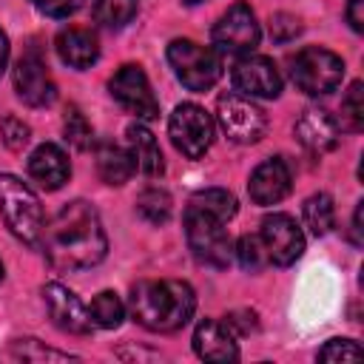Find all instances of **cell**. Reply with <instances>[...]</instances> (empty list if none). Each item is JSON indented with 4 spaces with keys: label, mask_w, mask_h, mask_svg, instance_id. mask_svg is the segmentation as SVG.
<instances>
[{
    "label": "cell",
    "mask_w": 364,
    "mask_h": 364,
    "mask_svg": "<svg viewBox=\"0 0 364 364\" xmlns=\"http://www.w3.org/2000/svg\"><path fill=\"white\" fill-rule=\"evenodd\" d=\"M40 247L57 270H88L108 253V236L94 205L74 199L63 205L43 228Z\"/></svg>",
    "instance_id": "cell-1"
},
{
    "label": "cell",
    "mask_w": 364,
    "mask_h": 364,
    "mask_svg": "<svg viewBox=\"0 0 364 364\" xmlns=\"http://www.w3.org/2000/svg\"><path fill=\"white\" fill-rule=\"evenodd\" d=\"M131 316L151 333H173L196 310V293L179 279H145L131 287Z\"/></svg>",
    "instance_id": "cell-2"
},
{
    "label": "cell",
    "mask_w": 364,
    "mask_h": 364,
    "mask_svg": "<svg viewBox=\"0 0 364 364\" xmlns=\"http://www.w3.org/2000/svg\"><path fill=\"white\" fill-rule=\"evenodd\" d=\"M0 213L9 225V230L26 242V245H40L46 216L37 193L17 179L14 173H0Z\"/></svg>",
    "instance_id": "cell-3"
},
{
    "label": "cell",
    "mask_w": 364,
    "mask_h": 364,
    "mask_svg": "<svg viewBox=\"0 0 364 364\" xmlns=\"http://www.w3.org/2000/svg\"><path fill=\"white\" fill-rule=\"evenodd\" d=\"M168 63L179 82L191 91H208L222 77L219 51L193 40H173L168 46Z\"/></svg>",
    "instance_id": "cell-4"
},
{
    "label": "cell",
    "mask_w": 364,
    "mask_h": 364,
    "mask_svg": "<svg viewBox=\"0 0 364 364\" xmlns=\"http://www.w3.org/2000/svg\"><path fill=\"white\" fill-rule=\"evenodd\" d=\"M290 77H293L299 91H304L310 97H321V94H330L341 85L344 63L338 54H333L327 48L307 46L293 57Z\"/></svg>",
    "instance_id": "cell-5"
},
{
    "label": "cell",
    "mask_w": 364,
    "mask_h": 364,
    "mask_svg": "<svg viewBox=\"0 0 364 364\" xmlns=\"http://www.w3.org/2000/svg\"><path fill=\"white\" fill-rule=\"evenodd\" d=\"M185 236L188 247L202 264L210 267H228L233 259V239L225 230V222L205 216L199 210H185Z\"/></svg>",
    "instance_id": "cell-6"
},
{
    "label": "cell",
    "mask_w": 364,
    "mask_h": 364,
    "mask_svg": "<svg viewBox=\"0 0 364 364\" xmlns=\"http://www.w3.org/2000/svg\"><path fill=\"white\" fill-rule=\"evenodd\" d=\"M168 136L173 148L182 151L188 159H199L213 142V119L202 105L182 102L173 108L168 119Z\"/></svg>",
    "instance_id": "cell-7"
},
{
    "label": "cell",
    "mask_w": 364,
    "mask_h": 364,
    "mask_svg": "<svg viewBox=\"0 0 364 364\" xmlns=\"http://www.w3.org/2000/svg\"><path fill=\"white\" fill-rule=\"evenodd\" d=\"M216 119H219L225 136L230 142H239V145L259 142L264 136V131H267L264 111L250 97H242V94H225V97H219V102H216Z\"/></svg>",
    "instance_id": "cell-8"
},
{
    "label": "cell",
    "mask_w": 364,
    "mask_h": 364,
    "mask_svg": "<svg viewBox=\"0 0 364 364\" xmlns=\"http://www.w3.org/2000/svg\"><path fill=\"white\" fill-rule=\"evenodd\" d=\"M213 46L216 51H228V54H250L259 40H262V31H259V23H256V14L247 3H233L213 26Z\"/></svg>",
    "instance_id": "cell-9"
},
{
    "label": "cell",
    "mask_w": 364,
    "mask_h": 364,
    "mask_svg": "<svg viewBox=\"0 0 364 364\" xmlns=\"http://www.w3.org/2000/svg\"><path fill=\"white\" fill-rule=\"evenodd\" d=\"M108 91L136 119H154L159 114V100L154 97L151 82H148V77L139 65H131V63L119 65L114 71V77L108 80Z\"/></svg>",
    "instance_id": "cell-10"
},
{
    "label": "cell",
    "mask_w": 364,
    "mask_h": 364,
    "mask_svg": "<svg viewBox=\"0 0 364 364\" xmlns=\"http://www.w3.org/2000/svg\"><path fill=\"white\" fill-rule=\"evenodd\" d=\"M259 239L264 245L267 259L273 264H279V267L293 264L304 253V233L296 225V219L287 216V213H270V216H264L262 219Z\"/></svg>",
    "instance_id": "cell-11"
},
{
    "label": "cell",
    "mask_w": 364,
    "mask_h": 364,
    "mask_svg": "<svg viewBox=\"0 0 364 364\" xmlns=\"http://www.w3.org/2000/svg\"><path fill=\"white\" fill-rule=\"evenodd\" d=\"M230 80L242 97L273 100L282 91V74H279L276 63L262 54H242L230 71Z\"/></svg>",
    "instance_id": "cell-12"
},
{
    "label": "cell",
    "mask_w": 364,
    "mask_h": 364,
    "mask_svg": "<svg viewBox=\"0 0 364 364\" xmlns=\"http://www.w3.org/2000/svg\"><path fill=\"white\" fill-rule=\"evenodd\" d=\"M14 91L31 108H43V105H51L54 102L57 85H54V80L48 74V65L40 57V51L28 48L17 60V65H14Z\"/></svg>",
    "instance_id": "cell-13"
},
{
    "label": "cell",
    "mask_w": 364,
    "mask_h": 364,
    "mask_svg": "<svg viewBox=\"0 0 364 364\" xmlns=\"http://www.w3.org/2000/svg\"><path fill=\"white\" fill-rule=\"evenodd\" d=\"M43 301H46V310H48L51 321H54L63 333L88 336V333L94 330L91 313H88L85 304L77 299V293H71L65 284L48 282V284L43 287Z\"/></svg>",
    "instance_id": "cell-14"
},
{
    "label": "cell",
    "mask_w": 364,
    "mask_h": 364,
    "mask_svg": "<svg viewBox=\"0 0 364 364\" xmlns=\"http://www.w3.org/2000/svg\"><path fill=\"white\" fill-rule=\"evenodd\" d=\"M293 134H296V139L310 154H327V151H333L338 145L341 125H338V119L330 111H324V108H307L296 119Z\"/></svg>",
    "instance_id": "cell-15"
},
{
    "label": "cell",
    "mask_w": 364,
    "mask_h": 364,
    "mask_svg": "<svg viewBox=\"0 0 364 364\" xmlns=\"http://www.w3.org/2000/svg\"><path fill=\"white\" fill-rule=\"evenodd\" d=\"M290 182L293 176H290L287 162L279 156H270L262 165H256V171L250 173L247 193L256 205H276L290 193Z\"/></svg>",
    "instance_id": "cell-16"
},
{
    "label": "cell",
    "mask_w": 364,
    "mask_h": 364,
    "mask_svg": "<svg viewBox=\"0 0 364 364\" xmlns=\"http://www.w3.org/2000/svg\"><path fill=\"white\" fill-rule=\"evenodd\" d=\"M193 350L205 361H236L239 358L236 333L228 327V321H219V318H202L196 324Z\"/></svg>",
    "instance_id": "cell-17"
},
{
    "label": "cell",
    "mask_w": 364,
    "mask_h": 364,
    "mask_svg": "<svg viewBox=\"0 0 364 364\" xmlns=\"http://www.w3.org/2000/svg\"><path fill=\"white\" fill-rule=\"evenodd\" d=\"M28 173H31V179H34L40 188L57 191V188H63V185L68 182L71 165H68V156H65V151H63L60 145L43 142V145H37V148L31 151V156H28Z\"/></svg>",
    "instance_id": "cell-18"
},
{
    "label": "cell",
    "mask_w": 364,
    "mask_h": 364,
    "mask_svg": "<svg viewBox=\"0 0 364 364\" xmlns=\"http://www.w3.org/2000/svg\"><path fill=\"white\" fill-rule=\"evenodd\" d=\"M54 46H57L60 60L65 65H71V68H80V71L82 68H91L97 63V57H100V43H97V37L88 28L68 26V28H63L57 34Z\"/></svg>",
    "instance_id": "cell-19"
},
{
    "label": "cell",
    "mask_w": 364,
    "mask_h": 364,
    "mask_svg": "<svg viewBox=\"0 0 364 364\" xmlns=\"http://www.w3.org/2000/svg\"><path fill=\"white\" fill-rule=\"evenodd\" d=\"M125 136H128V154H131L134 171H139L145 176H159L165 171V159H162L156 136L142 122H131Z\"/></svg>",
    "instance_id": "cell-20"
},
{
    "label": "cell",
    "mask_w": 364,
    "mask_h": 364,
    "mask_svg": "<svg viewBox=\"0 0 364 364\" xmlns=\"http://www.w3.org/2000/svg\"><path fill=\"white\" fill-rule=\"evenodd\" d=\"M97 173L105 185H125L134 173V162L131 154L114 142H102L97 145Z\"/></svg>",
    "instance_id": "cell-21"
},
{
    "label": "cell",
    "mask_w": 364,
    "mask_h": 364,
    "mask_svg": "<svg viewBox=\"0 0 364 364\" xmlns=\"http://www.w3.org/2000/svg\"><path fill=\"white\" fill-rule=\"evenodd\" d=\"M191 210H199L205 216H213L219 222H228L236 216V196L225 188H205V191H196L188 202Z\"/></svg>",
    "instance_id": "cell-22"
},
{
    "label": "cell",
    "mask_w": 364,
    "mask_h": 364,
    "mask_svg": "<svg viewBox=\"0 0 364 364\" xmlns=\"http://www.w3.org/2000/svg\"><path fill=\"white\" fill-rule=\"evenodd\" d=\"M88 313H91L94 327L114 330V327H119V324H122V318H125V304H122V299H119L114 290H102V293H97V296H94V301H91V307H88Z\"/></svg>",
    "instance_id": "cell-23"
},
{
    "label": "cell",
    "mask_w": 364,
    "mask_h": 364,
    "mask_svg": "<svg viewBox=\"0 0 364 364\" xmlns=\"http://www.w3.org/2000/svg\"><path fill=\"white\" fill-rule=\"evenodd\" d=\"M139 0H94V20L102 28H122L134 20Z\"/></svg>",
    "instance_id": "cell-24"
},
{
    "label": "cell",
    "mask_w": 364,
    "mask_h": 364,
    "mask_svg": "<svg viewBox=\"0 0 364 364\" xmlns=\"http://www.w3.org/2000/svg\"><path fill=\"white\" fill-rule=\"evenodd\" d=\"M171 210H173V202H171L168 191H162V188H145L136 196V213L148 225H165L171 219Z\"/></svg>",
    "instance_id": "cell-25"
},
{
    "label": "cell",
    "mask_w": 364,
    "mask_h": 364,
    "mask_svg": "<svg viewBox=\"0 0 364 364\" xmlns=\"http://www.w3.org/2000/svg\"><path fill=\"white\" fill-rule=\"evenodd\" d=\"M301 213H304V225H307L316 236L330 233V228H333V222H336V208H333V199H330L327 193H313V196H307Z\"/></svg>",
    "instance_id": "cell-26"
},
{
    "label": "cell",
    "mask_w": 364,
    "mask_h": 364,
    "mask_svg": "<svg viewBox=\"0 0 364 364\" xmlns=\"http://www.w3.org/2000/svg\"><path fill=\"white\" fill-rule=\"evenodd\" d=\"M63 131H65V139H68V142H71L77 151H85V148H91V142H94L91 122L85 119V114H82L77 105H68V108H65Z\"/></svg>",
    "instance_id": "cell-27"
},
{
    "label": "cell",
    "mask_w": 364,
    "mask_h": 364,
    "mask_svg": "<svg viewBox=\"0 0 364 364\" xmlns=\"http://www.w3.org/2000/svg\"><path fill=\"white\" fill-rule=\"evenodd\" d=\"M341 122L350 131L364 128V85H361V80H355L341 100Z\"/></svg>",
    "instance_id": "cell-28"
},
{
    "label": "cell",
    "mask_w": 364,
    "mask_h": 364,
    "mask_svg": "<svg viewBox=\"0 0 364 364\" xmlns=\"http://www.w3.org/2000/svg\"><path fill=\"white\" fill-rule=\"evenodd\" d=\"M233 253L245 270H259L267 262V253H264V245L259 236H242L239 245L233 247Z\"/></svg>",
    "instance_id": "cell-29"
},
{
    "label": "cell",
    "mask_w": 364,
    "mask_h": 364,
    "mask_svg": "<svg viewBox=\"0 0 364 364\" xmlns=\"http://www.w3.org/2000/svg\"><path fill=\"white\" fill-rule=\"evenodd\" d=\"M0 136H3L6 148H11V151H23L26 142L31 139V128H28L20 117L9 114V117H3V122H0Z\"/></svg>",
    "instance_id": "cell-30"
},
{
    "label": "cell",
    "mask_w": 364,
    "mask_h": 364,
    "mask_svg": "<svg viewBox=\"0 0 364 364\" xmlns=\"http://www.w3.org/2000/svg\"><path fill=\"white\" fill-rule=\"evenodd\" d=\"M361 355L364 353H361V347L353 338H330L318 350V358L321 361H358Z\"/></svg>",
    "instance_id": "cell-31"
},
{
    "label": "cell",
    "mask_w": 364,
    "mask_h": 364,
    "mask_svg": "<svg viewBox=\"0 0 364 364\" xmlns=\"http://www.w3.org/2000/svg\"><path fill=\"white\" fill-rule=\"evenodd\" d=\"M11 353L17 355V358H28V361H43V358H57V361H65V358H74V355H68V353H60V350H43L40 344H37V338H20V341H14L11 344Z\"/></svg>",
    "instance_id": "cell-32"
},
{
    "label": "cell",
    "mask_w": 364,
    "mask_h": 364,
    "mask_svg": "<svg viewBox=\"0 0 364 364\" xmlns=\"http://www.w3.org/2000/svg\"><path fill=\"white\" fill-rule=\"evenodd\" d=\"M299 31H301V26H299V20H296L293 14L279 11V14L270 17V37H273L276 43H287V40H293Z\"/></svg>",
    "instance_id": "cell-33"
},
{
    "label": "cell",
    "mask_w": 364,
    "mask_h": 364,
    "mask_svg": "<svg viewBox=\"0 0 364 364\" xmlns=\"http://www.w3.org/2000/svg\"><path fill=\"white\" fill-rule=\"evenodd\" d=\"M34 6H37L43 14L63 20V17H71L74 11H80V9L85 6V0H37Z\"/></svg>",
    "instance_id": "cell-34"
},
{
    "label": "cell",
    "mask_w": 364,
    "mask_h": 364,
    "mask_svg": "<svg viewBox=\"0 0 364 364\" xmlns=\"http://www.w3.org/2000/svg\"><path fill=\"white\" fill-rule=\"evenodd\" d=\"M361 3H364V0H350V3H347V23H350V28H353V31H361V28H364Z\"/></svg>",
    "instance_id": "cell-35"
},
{
    "label": "cell",
    "mask_w": 364,
    "mask_h": 364,
    "mask_svg": "<svg viewBox=\"0 0 364 364\" xmlns=\"http://www.w3.org/2000/svg\"><path fill=\"white\" fill-rule=\"evenodd\" d=\"M6 65H9V37H6V31L0 28V77H3Z\"/></svg>",
    "instance_id": "cell-36"
},
{
    "label": "cell",
    "mask_w": 364,
    "mask_h": 364,
    "mask_svg": "<svg viewBox=\"0 0 364 364\" xmlns=\"http://www.w3.org/2000/svg\"><path fill=\"white\" fill-rule=\"evenodd\" d=\"M353 242L361 245V202H358V208L353 213Z\"/></svg>",
    "instance_id": "cell-37"
},
{
    "label": "cell",
    "mask_w": 364,
    "mask_h": 364,
    "mask_svg": "<svg viewBox=\"0 0 364 364\" xmlns=\"http://www.w3.org/2000/svg\"><path fill=\"white\" fill-rule=\"evenodd\" d=\"M182 3H188V6H196V3H202V0H182Z\"/></svg>",
    "instance_id": "cell-38"
},
{
    "label": "cell",
    "mask_w": 364,
    "mask_h": 364,
    "mask_svg": "<svg viewBox=\"0 0 364 364\" xmlns=\"http://www.w3.org/2000/svg\"><path fill=\"white\" fill-rule=\"evenodd\" d=\"M0 282H3V262H0Z\"/></svg>",
    "instance_id": "cell-39"
}]
</instances>
